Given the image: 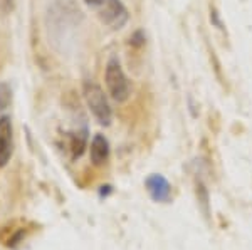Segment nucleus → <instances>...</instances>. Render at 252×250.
Wrapping results in <instances>:
<instances>
[{
    "label": "nucleus",
    "instance_id": "f257e3e1",
    "mask_svg": "<svg viewBox=\"0 0 252 250\" xmlns=\"http://www.w3.org/2000/svg\"><path fill=\"white\" fill-rule=\"evenodd\" d=\"M83 94L88 108L97 119V123L103 124V126H109L113 121V110L109 106V101L104 94L103 87L99 84L93 83V81H86L83 84Z\"/></svg>",
    "mask_w": 252,
    "mask_h": 250
},
{
    "label": "nucleus",
    "instance_id": "f03ea898",
    "mask_svg": "<svg viewBox=\"0 0 252 250\" xmlns=\"http://www.w3.org/2000/svg\"><path fill=\"white\" fill-rule=\"evenodd\" d=\"M104 81H106L108 92L116 103H125L131 94V86L126 78L121 62L116 57H111L106 64V72H104Z\"/></svg>",
    "mask_w": 252,
    "mask_h": 250
},
{
    "label": "nucleus",
    "instance_id": "7ed1b4c3",
    "mask_svg": "<svg viewBox=\"0 0 252 250\" xmlns=\"http://www.w3.org/2000/svg\"><path fill=\"white\" fill-rule=\"evenodd\" d=\"M99 19L103 20V24H106L109 29L120 30L126 26L129 14L121 0H104V3L101 5Z\"/></svg>",
    "mask_w": 252,
    "mask_h": 250
},
{
    "label": "nucleus",
    "instance_id": "20e7f679",
    "mask_svg": "<svg viewBox=\"0 0 252 250\" xmlns=\"http://www.w3.org/2000/svg\"><path fill=\"white\" fill-rule=\"evenodd\" d=\"M14 153V126L10 116H0V168L7 167Z\"/></svg>",
    "mask_w": 252,
    "mask_h": 250
},
{
    "label": "nucleus",
    "instance_id": "39448f33",
    "mask_svg": "<svg viewBox=\"0 0 252 250\" xmlns=\"http://www.w3.org/2000/svg\"><path fill=\"white\" fill-rule=\"evenodd\" d=\"M145 187L146 192L150 193V196L155 201H160V203L168 201L170 196H172V187H170L168 180L163 175H158V173L150 175L145 181Z\"/></svg>",
    "mask_w": 252,
    "mask_h": 250
},
{
    "label": "nucleus",
    "instance_id": "423d86ee",
    "mask_svg": "<svg viewBox=\"0 0 252 250\" xmlns=\"http://www.w3.org/2000/svg\"><path fill=\"white\" fill-rule=\"evenodd\" d=\"M89 155H91V163L94 167H103L109 158V141L104 135H94L91 141V148H89Z\"/></svg>",
    "mask_w": 252,
    "mask_h": 250
},
{
    "label": "nucleus",
    "instance_id": "0eeeda50",
    "mask_svg": "<svg viewBox=\"0 0 252 250\" xmlns=\"http://www.w3.org/2000/svg\"><path fill=\"white\" fill-rule=\"evenodd\" d=\"M86 146H88V130L76 131L69 136V148H71L72 160L79 158L84 153V150H86Z\"/></svg>",
    "mask_w": 252,
    "mask_h": 250
},
{
    "label": "nucleus",
    "instance_id": "6e6552de",
    "mask_svg": "<svg viewBox=\"0 0 252 250\" xmlns=\"http://www.w3.org/2000/svg\"><path fill=\"white\" fill-rule=\"evenodd\" d=\"M10 103H12V87L9 86V83L0 81V114L9 108Z\"/></svg>",
    "mask_w": 252,
    "mask_h": 250
},
{
    "label": "nucleus",
    "instance_id": "1a4fd4ad",
    "mask_svg": "<svg viewBox=\"0 0 252 250\" xmlns=\"http://www.w3.org/2000/svg\"><path fill=\"white\" fill-rule=\"evenodd\" d=\"M129 42L133 44V46H136V47H141L145 44V35H143V32L141 30H138L135 32V34L129 37Z\"/></svg>",
    "mask_w": 252,
    "mask_h": 250
},
{
    "label": "nucleus",
    "instance_id": "9d476101",
    "mask_svg": "<svg viewBox=\"0 0 252 250\" xmlns=\"http://www.w3.org/2000/svg\"><path fill=\"white\" fill-rule=\"evenodd\" d=\"M210 20H212V22L219 27V29L223 30V24H222V20H220V17H219V14H217V10H215V9L210 10Z\"/></svg>",
    "mask_w": 252,
    "mask_h": 250
},
{
    "label": "nucleus",
    "instance_id": "9b49d317",
    "mask_svg": "<svg viewBox=\"0 0 252 250\" xmlns=\"http://www.w3.org/2000/svg\"><path fill=\"white\" fill-rule=\"evenodd\" d=\"M89 7H101L104 3V0H84Z\"/></svg>",
    "mask_w": 252,
    "mask_h": 250
}]
</instances>
